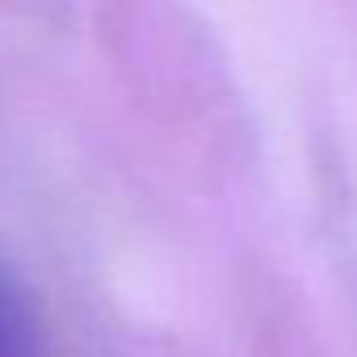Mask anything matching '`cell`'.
<instances>
[{
    "instance_id": "cell-1",
    "label": "cell",
    "mask_w": 357,
    "mask_h": 357,
    "mask_svg": "<svg viewBox=\"0 0 357 357\" xmlns=\"http://www.w3.org/2000/svg\"><path fill=\"white\" fill-rule=\"evenodd\" d=\"M0 357H43L26 294L5 265H0Z\"/></svg>"
}]
</instances>
